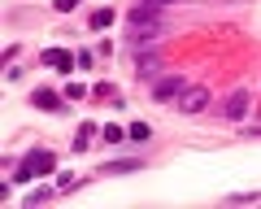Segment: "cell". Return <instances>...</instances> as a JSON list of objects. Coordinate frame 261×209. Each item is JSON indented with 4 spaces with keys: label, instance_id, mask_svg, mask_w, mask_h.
I'll use <instances>...</instances> for the list:
<instances>
[{
    "label": "cell",
    "instance_id": "18",
    "mask_svg": "<svg viewBox=\"0 0 261 209\" xmlns=\"http://www.w3.org/2000/svg\"><path fill=\"white\" fill-rule=\"evenodd\" d=\"M79 183H83V174H65V179L57 183V188H61V192H70V188H79Z\"/></svg>",
    "mask_w": 261,
    "mask_h": 209
},
{
    "label": "cell",
    "instance_id": "19",
    "mask_svg": "<svg viewBox=\"0 0 261 209\" xmlns=\"http://www.w3.org/2000/svg\"><path fill=\"white\" fill-rule=\"evenodd\" d=\"M74 5H79V0H57V13H70Z\"/></svg>",
    "mask_w": 261,
    "mask_h": 209
},
{
    "label": "cell",
    "instance_id": "9",
    "mask_svg": "<svg viewBox=\"0 0 261 209\" xmlns=\"http://www.w3.org/2000/svg\"><path fill=\"white\" fill-rule=\"evenodd\" d=\"M96 135H100V126H96V122H83V126L74 131V152H87V144H92Z\"/></svg>",
    "mask_w": 261,
    "mask_h": 209
},
{
    "label": "cell",
    "instance_id": "13",
    "mask_svg": "<svg viewBox=\"0 0 261 209\" xmlns=\"http://www.w3.org/2000/svg\"><path fill=\"white\" fill-rule=\"evenodd\" d=\"M57 192H61V188H53V183H44V188H35V192H31V196H27V205H39V200L57 196Z\"/></svg>",
    "mask_w": 261,
    "mask_h": 209
},
{
    "label": "cell",
    "instance_id": "4",
    "mask_svg": "<svg viewBox=\"0 0 261 209\" xmlns=\"http://www.w3.org/2000/svg\"><path fill=\"white\" fill-rule=\"evenodd\" d=\"M31 104L44 109V114H61V109H65V96H57L53 87H35V92H31Z\"/></svg>",
    "mask_w": 261,
    "mask_h": 209
},
{
    "label": "cell",
    "instance_id": "17",
    "mask_svg": "<svg viewBox=\"0 0 261 209\" xmlns=\"http://www.w3.org/2000/svg\"><path fill=\"white\" fill-rule=\"evenodd\" d=\"M100 135H105L109 144H122V126H100Z\"/></svg>",
    "mask_w": 261,
    "mask_h": 209
},
{
    "label": "cell",
    "instance_id": "20",
    "mask_svg": "<svg viewBox=\"0 0 261 209\" xmlns=\"http://www.w3.org/2000/svg\"><path fill=\"white\" fill-rule=\"evenodd\" d=\"M148 5H157V9H161V5H170V0H148Z\"/></svg>",
    "mask_w": 261,
    "mask_h": 209
},
{
    "label": "cell",
    "instance_id": "10",
    "mask_svg": "<svg viewBox=\"0 0 261 209\" xmlns=\"http://www.w3.org/2000/svg\"><path fill=\"white\" fill-rule=\"evenodd\" d=\"M140 157H126V162H109V166H100V174H135L140 170Z\"/></svg>",
    "mask_w": 261,
    "mask_h": 209
},
{
    "label": "cell",
    "instance_id": "2",
    "mask_svg": "<svg viewBox=\"0 0 261 209\" xmlns=\"http://www.w3.org/2000/svg\"><path fill=\"white\" fill-rule=\"evenodd\" d=\"M126 27H161V9L148 0H135L126 9Z\"/></svg>",
    "mask_w": 261,
    "mask_h": 209
},
{
    "label": "cell",
    "instance_id": "16",
    "mask_svg": "<svg viewBox=\"0 0 261 209\" xmlns=\"http://www.w3.org/2000/svg\"><path fill=\"white\" fill-rule=\"evenodd\" d=\"M83 96H87L83 83H70V87H65V100H83Z\"/></svg>",
    "mask_w": 261,
    "mask_h": 209
},
{
    "label": "cell",
    "instance_id": "7",
    "mask_svg": "<svg viewBox=\"0 0 261 209\" xmlns=\"http://www.w3.org/2000/svg\"><path fill=\"white\" fill-rule=\"evenodd\" d=\"M74 53H65V48H48V53H44V66L48 70H61V74H70V66H74Z\"/></svg>",
    "mask_w": 261,
    "mask_h": 209
},
{
    "label": "cell",
    "instance_id": "5",
    "mask_svg": "<svg viewBox=\"0 0 261 209\" xmlns=\"http://www.w3.org/2000/svg\"><path fill=\"white\" fill-rule=\"evenodd\" d=\"M248 92H231V96H226V100L222 104H218V109H222V118H231V122H240V118L244 114H248Z\"/></svg>",
    "mask_w": 261,
    "mask_h": 209
},
{
    "label": "cell",
    "instance_id": "15",
    "mask_svg": "<svg viewBox=\"0 0 261 209\" xmlns=\"http://www.w3.org/2000/svg\"><path fill=\"white\" fill-rule=\"evenodd\" d=\"M109 22H113V9H100V13H96V18H92V27H96V31H105V27H109Z\"/></svg>",
    "mask_w": 261,
    "mask_h": 209
},
{
    "label": "cell",
    "instance_id": "11",
    "mask_svg": "<svg viewBox=\"0 0 261 209\" xmlns=\"http://www.w3.org/2000/svg\"><path fill=\"white\" fill-rule=\"evenodd\" d=\"M126 140H130V144H148V140H152V126H148V122H130V126H126Z\"/></svg>",
    "mask_w": 261,
    "mask_h": 209
},
{
    "label": "cell",
    "instance_id": "6",
    "mask_svg": "<svg viewBox=\"0 0 261 209\" xmlns=\"http://www.w3.org/2000/svg\"><path fill=\"white\" fill-rule=\"evenodd\" d=\"M183 87H187V83H183L178 74H166V79H157V83H152V96H157V100H174Z\"/></svg>",
    "mask_w": 261,
    "mask_h": 209
},
{
    "label": "cell",
    "instance_id": "14",
    "mask_svg": "<svg viewBox=\"0 0 261 209\" xmlns=\"http://www.w3.org/2000/svg\"><path fill=\"white\" fill-rule=\"evenodd\" d=\"M157 70H161V61H152V57H140V74H144V79H152Z\"/></svg>",
    "mask_w": 261,
    "mask_h": 209
},
{
    "label": "cell",
    "instance_id": "1",
    "mask_svg": "<svg viewBox=\"0 0 261 209\" xmlns=\"http://www.w3.org/2000/svg\"><path fill=\"white\" fill-rule=\"evenodd\" d=\"M53 170H57V152H53V148H31L27 157L18 162L13 183H31V179H39V174H53Z\"/></svg>",
    "mask_w": 261,
    "mask_h": 209
},
{
    "label": "cell",
    "instance_id": "3",
    "mask_svg": "<svg viewBox=\"0 0 261 209\" xmlns=\"http://www.w3.org/2000/svg\"><path fill=\"white\" fill-rule=\"evenodd\" d=\"M209 104V87H200V83H187L183 92H178V109L183 114H200Z\"/></svg>",
    "mask_w": 261,
    "mask_h": 209
},
{
    "label": "cell",
    "instance_id": "8",
    "mask_svg": "<svg viewBox=\"0 0 261 209\" xmlns=\"http://www.w3.org/2000/svg\"><path fill=\"white\" fill-rule=\"evenodd\" d=\"M130 31V44H135V48H140V44H157V35H161V27H126Z\"/></svg>",
    "mask_w": 261,
    "mask_h": 209
},
{
    "label": "cell",
    "instance_id": "12",
    "mask_svg": "<svg viewBox=\"0 0 261 209\" xmlns=\"http://www.w3.org/2000/svg\"><path fill=\"white\" fill-rule=\"evenodd\" d=\"M226 205H261V192H231Z\"/></svg>",
    "mask_w": 261,
    "mask_h": 209
}]
</instances>
